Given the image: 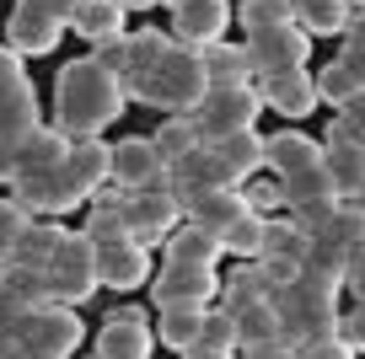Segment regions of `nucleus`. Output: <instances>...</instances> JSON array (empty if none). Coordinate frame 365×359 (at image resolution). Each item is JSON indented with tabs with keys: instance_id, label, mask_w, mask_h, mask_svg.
<instances>
[{
	"instance_id": "nucleus-1",
	"label": "nucleus",
	"mask_w": 365,
	"mask_h": 359,
	"mask_svg": "<svg viewBox=\"0 0 365 359\" xmlns=\"http://www.w3.org/2000/svg\"><path fill=\"white\" fill-rule=\"evenodd\" d=\"M124 102H129L124 80L86 54V59H76V65L59 70L54 129H59V135H70L76 145H81V140H97V135L118 118V113H124Z\"/></svg>"
},
{
	"instance_id": "nucleus-2",
	"label": "nucleus",
	"mask_w": 365,
	"mask_h": 359,
	"mask_svg": "<svg viewBox=\"0 0 365 359\" xmlns=\"http://www.w3.org/2000/svg\"><path fill=\"white\" fill-rule=\"evenodd\" d=\"M129 97L145 102V108H161L172 118H194L199 102L210 97V76H205V54L199 48H182L178 38L167 43V54L145 70L140 80H129Z\"/></svg>"
},
{
	"instance_id": "nucleus-3",
	"label": "nucleus",
	"mask_w": 365,
	"mask_h": 359,
	"mask_svg": "<svg viewBox=\"0 0 365 359\" xmlns=\"http://www.w3.org/2000/svg\"><path fill=\"white\" fill-rule=\"evenodd\" d=\"M274 311H279V327H285L290 348L307 343V338H322V333H339L344 316H339V290L322 279H312V274H301L296 284H285V290L274 295Z\"/></svg>"
},
{
	"instance_id": "nucleus-4",
	"label": "nucleus",
	"mask_w": 365,
	"mask_h": 359,
	"mask_svg": "<svg viewBox=\"0 0 365 359\" xmlns=\"http://www.w3.org/2000/svg\"><path fill=\"white\" fill-rule=\"evenodd\" d=\"M81 0H16L11 22H6V48L16 54H48V48L65 38V27L76 22Z\"/></svg>"
},
{
	"instance_id": "nucleus-5",
	"label": "nucleus",
	"mask_w": 365,
	"mask_h": 359,
	"mask_svg": "<svg viewBox=\"0 0 365 359\" xmlns=\"http://www.w3.org/2000/svg\"><path fill=\"white\" fill-rule=\"evenodd\" d=\"M258 113H263L258 80H252V86H210V97L199 102V113H194V124H199V140H205V145H220L226 135L252 129Z\"/></svg>"
},
{
	"instance_id": "nucleus-6",
	"label": "nucleus",
	"mask_w": 365,
	"mask_h": 359,
	"mask_svg": "<svg viewBox=\"0 0 365 359\" xmlns=\"http://www.w3.org/2000/svg\"><path fill=\"white\" fill-rule=\"evenodd\" d=\"M97 284H103L97 279V241L86 231H70L54 269H48V295H54V306H81V301H91Z\"/></svg>"
},
{
	"instance_id": "nucleus-7",
	"label": "nucleus",
	"mask_w": 365,
	"mask_h": 359,
	"mask_svg": "<svg viewBox=\"0 0 365 359\" xmlns=\"http://www.w3.org/2000/svg\"><path fill=\"white\" fill-rule=\"evenodd\" d=\"M81 338H86V327L70 306H43L22 327V359H70L81 348Z\"/></svg>"
},
{
	"instance_id": "nucleus-8",
	"label": "nucleus",
	"mask_w": 365,
	"mask_h": 359,
	"mask_svg": "<svg viewBox=\"0 0 365 359\" xmlns=\"http://www.w3.org/2000/svg\"><path fill=\"white\" fill-rule=\"evenodd\" d=\"M156 295V311H210L220 295V274L215 269H182V263H167L150 284Z\"/></svg>"
},
{
	"instance_id": "nucleus-9",
	"label": "nucleus",
	"mask_w": 365,
	"mask_h": 359,
	"mask_svg": "<svg viewBox=\"0 0 365 359\" xmlns=\"http://www.w3.org/2000/svg\"><path fill=\"white\" fill-rule=\"evenodd\" d=\"M247 59H252V80L263 76H285V70H307L312 38L301 27H269V33H247Z\"/></svg>"
},
{
	"instance_id": "nucleus-10",
	"label": "nucleus",
	"mask_w": 365,
	"mask_h": 359,
	"mask_svg": "<svg viewBox=\"0 0 365 359\" xmlns=\"http://www.w3.org/2000/svg\"><path fill=\"white\" fill-rule=\"evenodd\" d=\"M220 188H242V177L226 167V161L215 156L210 145H199L188 161H178V167H167V193L178 204L199 199V193H220Z\"/></svg>"
},
{
	"instance_id": "nucleus-11",
	"label": "nucleus",
	"mask_w": 365,
	"mask_h": 359,
	"mask_svg": "<svg viewBox=\"0 0 365 359\" xmlns=\"http://www.w3.org/2000/svg\"><path fill=\"white\" fill-rule=\"evenodd\" d=\"M178 214H182V204L172 199L167 188H156V193H129V209H124V236L135 241V247H156V241H167L172 236V225H178Z\"/></svg>"
},
{
	"instance_id": "nucleus-12",
	"label": "nucleus",
	"mask_w": 365,
	"mask_h": 359,
	"mask_svg": "<svg viewBox=\"0 0 365 359\" xmlns=\"http://www.w3.org/2000/svg\"><path fill=\"white\" fill-rule=\"evenodd\" d=\"M167 11H172V38H178L182 48L220 43V33H226V22H231L226 0H167Z\"/></svg>"
},
{
	"instance_id": "nucleus-13",
	"label": "nucleus",
	"mask_w": 365,
	"mask_h": 359,
	"mask_svg": "<svg viewBox=\"0 0 365 359\" xmlns=\"http://www.w3.org/2000/svg\"><path fill=\"white\" fill-rule=\"evenodd\" d=\"M150 348H156V338H150L145 316H140L135 306H118V311H108V322L97 327L91 354L97 359H150Z\"/></svg>"
},
{
	"instance_id": "nucleus-14",
	"label": "nucleus",
	"mask_w": 365,
	"mask_h": 359,
	"mask_svg": "<svg viewBox=\"0 0 365 359\" xmlns=\"http://www.w3.org/2000/svg\"><path fill=\"white\" fill-rule=\"evenodd\" d=\"M113 182L124 193H156L167 188V167H161L150 140H118L113 145Z\"/></svg>"
},
{
	"instance_id": "nucleus-15",
	"label": "nucleus",
	"mask_w": 365,
	"mask_h": 359,
	"mask_svg": "<svg viewBox=\"0 0 365 359\" xmlns=\"http://www.w3.org/2000/svg\"><path fill=\"white\" fill-rule=\"evenodd\" d=\"M33 129H38V97H33V86L0 97V177H6V182H11V167H16V156H22V145H27Z\"/></svg>"
},
{
	"instance_id": "nucleus-16",
	"label": "nucleus",
	"mask_w": 365,
	"mask_h": 359,
	"mask_svg": "<svg viewBox=\"0 0 365 359\" xmlns=\"http://www.w3.org/2000/svg\"><path fill=\"white\" fill-rule=\"evenodd\" d=\"M242 214H252V204H247V193H242V188L199 193V199H188V204H182V220H188V225H199V231H210L215 241H220V236H226L231 225L242 220Z\"/></svg>"
},
{
	"instance_id": "nucleus-17",
	"label": "nucleus",
	"mask_w": 365,
	"mask_h": 359,
	"mask_svg": "<svg viewBox=\"0 0 365 359\" xmlns=\"http://www.w3.org/2000/svg\"><path fill=\"white\" fill-rule=\"evenodd\" d=\"M226 316H231V327H237V348H242V354H274V348H290L274 301L242 306V311H226Z\"/></svg>"
},
{
	"instance_id": "nucleus-18",
	"label": "nucleus",
	"mask_w": 365,
	"mask_h": 359,
	"mask_svg": "<svg viewBox=\"0 0 365 359\" xmlns=\"http://www.w3.org/2000/svg\"><path fill=\"white\" fill-rule=\"evenodd\" d=\"M258 91H263V108H274V113H285V118H307L312 108H317V76L312 70H285V76H263L258 80Z\"/></svg>"
},
{
	"instance_id": "nucleus-19",
	"label": "nucleus",
	"mask_w": 365,
	"mask_h": 359,
	"mask_svg": "<svg viewBox=\"0 0 365 359\" xmlns=\"http://www.w3.org/2000/svg\"><path fill=\"white\" fill-rule=\"evenodd\" d=\"M97 279L108 290H135L150 279V252L135 241H97Z\"/></svg>"
},
{
	"instance_id": "nucleus-20",
	"label": "nucleus",
	"mask_w": 365,
	"mask_h": 359,
	"mask_svg": "<svg viewBox=\"0 0 365 359\" xmlns=\"http://www.w3.org/2000/svg\"><path fill=\"white\" fill-rule=\"evenodd\" d=\"M322 161H328V150H322L317 140L296 135V129H285V135H269V156H263V167H269L279 182H285V177H296V172L322 167Z\"/></svg>"
},
{
	"instance_id": "nucleus-21",
	"label": "nucleus",
	"mask_w": 365,
	"mask_h": 359,
	"mask_svg": "<svg viewBox=\"0 0 365 359\" xmlns=\"http://www.w3.org/2000/svg\"><path fill=\"white\" fill-rule=\"evenodd\" d=\"M124 22H129V6H124V0H81V6H76V22H70V33L86 38V43L97 48V43H113V38H124Z\"/></svg>"
},
{
	"instance_id": "nucleus-22",
	"label": "nucleus",
	"mask_w": 365,
	"mask_h": 359,
	"mask_svg": "<svg viewBox=\"0 0 365 359\" xmlns=\"http://www.w3.org/2000/svg\"><path fill=\"white\" fill-rule=\"evenodd\" d=\"M70 145H76V140H70V135H59L54 124H38L33 135H27L22 156H16L11 177H38V172H54V167H65Z\"/></svg>"
},
{
	"instance_id": "nucleus-23",
	"label": "nucleus",
	"mask_w": 365,
	"mask_h": 359,
	"mask_svg": "<svg viewBox=\"0 0 365 359\" xmlns=\"http://www.w3.org/2000/svg\"><path fill=\"white\" fill-rule=\"evenodd\" d=\"M322 150H328V177L339 188V199L344 204L365 199V145L360 140H328Z\"/></svg>"
},
{
	"instance_id": "nucleus-24",
	"label": "nucleus",
	"mask_w": 365,
	"mask_h": 359,
	"mask_svg": "<svg viewBox=\"0 0 365 359\" xmlns=\"http://www.w3.org/2000/svg\"><path fill=\"white\" fill-rule=\"evenodd\" d=\"M65 225L59 220H33V231L22 236V247H16V258H11V269H27V274H48L54 269V258H59V247H65Z\"/></svg>"
},
{
	"instance_id": "nucleus-25",
	"label": "nucleus",
	"mask_w": 365,
	"mask_h": 359,
	"mask_svg": "<svg viewBox=\"0 0 365 359\" xmlns=\"http://www.w3.org/2000/svg\"><path fill=\"white\" fill-rule=\"evenodd\" d=\"M349 22H354V6H349V0H296V27L307 38L349 33Z\"/></svg>"
},
{
	"instance_id": "nucleus-26",
	"label": "nucleus",
	"mask_w": 365,
	"mask_h": 359,
	"mask_svg": "<svg viewBox=\"0 0 365 359\" xmlns=\"http://www.w3.org/2000/svg\"><path fill=\"white\" fill-rule=\"evenodd\" d=\"M205 54V76H210V86H252V59H247V48L242 43H210V48H199Z\"/></svg>"
},
{
	"instance_id": "nucleus-27",
	"label": "nucleus",
	"mask_w": 365,
	"mask_h": 359,
	"mask_svg": "<svg viewBox=\"0 0 365 359\" xmlns=\"http://www.w3.org/2000/svg\"><path fill=\"white\" fill-rule=\"evenodd\" d=\"M167 263H182V269H215L220 263V241L199 225H178L167 236Z\"/></svg>"
},
{
	"instance_id": "nucleus-28",
	"label": "nucleus",
	"mask_w": 365,
	"mask_h": 359,
	"mask_svg": "<svg viewBox=\"0 0 365 359\" xmlns=\"http://www.w3.org/2000/svg\"><path fill=\"white\" fill-rule=\"evenodd\" d=\"M220 161H226L231 172H237L242 182L252 177V172H263V156H269V140L258 135V129H242V135H226L220 145H210Z\"/></svg>"
},
{
	"instance_id": "nucleus-29",
	"label": "nucleus",
	"mask_w": 365,
	"mask_h": 359,
	"mask_svg": "<svg viewBox=\"0 0 365 359\" xmlns=\"http://www.w3.org/2000/svg\"><path fill=\"white\" fill-rule=\"evenodd\" d=\"M124 209H129V193L113 188V193H97L86 209V236L91 241H129L124 236Z\"/></svg>"
},
{
	"instance_id": "nucleus-30",
	"label": "nucleus",
	"mask_w": 365,
	"mask_h": 359,
	"mask_svg": "<svg viewBox=\"0 0 365 359\" xmlns=\"http://www.w3.org/2000/svg\"><path fill=\"white\" fill-rule=\"evenodd\" d=\"M33 316V306L11 290V279L0 274V359H22V327Z\"/></svg>"
},
{
	"instance_id": "nucleus-31",
	"label": "nucleus",
	"mask_w": 365,
	"mask_h": 359,
	"mask_svg": "<svg viewBox=\"0 0 365 359\" xmlns=\"http://www.w3.org/2000/svg\"><path fill=\"white\" fill-rule=\"evenodd\" d=\"M150 145H156L161 167H178V161H188L205 140H199V124H194V118H167V124L150 135Z\"/></svg>"
},
{
	"instance_id": "nucleus-32",
	"label": "nucleus",
	"mask_w": 365,
	"mask_h": 359,
	"mask_svg": "<svg viewBox=\"0 0 365 359\" xmlns=\"http://www.w3.org/2000/svg\"><path fill=\"white\" fill-rule=\"evenodd\" d=\"M349 263H354V252L333 247V241H312V247H307V274H312V279H322V284H333V290H344Z\"/></svg>"
},
{
	"instance_id": "nucleus-33",
	"label": "nucleus",
	"mask_w": 365,
	"mask_h": 359,
	"mask_svg": "<svg viewBox=\"0 0 365 359\" xmlns=\"http://www.w3.org/2000/svg\"><path fill=\"white\" fill-rule=\"evenodd\" d=\"M247 33H269V27H296V0H242L237 6Z\"/></svg>"
},
{
	"instance_id": "nucleus-34",
	"label": "nucleus",
	"mask_w": 365,
	"mask_h": 359,
	"mask_svg": "<svg viewBox=\"0 0 365 359\" xmlns=\"http://www.w3.org/2000/svg\"><path fill=\"white\" fill-rule=\"evenodd\" d=\"M317 241H333V247H344V252H360V241H365V204L360 199L339 204L333 220H328V231H322Z\"/></svg>"
},
{
	"instance_id": "nucleus-35",
	"label": "nucleus",
	"mask_w": 365,
	"mask_h": 359,
	"mask_svg": "<svg viewBox=\"0 0 365 359\" xmlns=\"http://www.w3.org/2000/svg\"><path fill=\"white\" fill-rule=\"evenodd\" d=\"M27 231H33V214H27L16 199H0V274L11 269V258H16V247H22Z\"/></svg>"
},
{
	"instance_id": "nucleus-36",
	"label": "nucleus",
	"mask_w": 365,
	"mask_h": 359,
	"mask_svg": "<svg viewBox=\"0 0 365 359\" xmlns=\"http://www.w3.org/2000/svg\"><path fill=\"white\" fill-rule=\"evenodd\" d=\"M263 231H269V220H263V214H242V220L231 225L226 236H220V252L258 263V252H263Z\"/></svg>"
},
{
	"instance_id": "nucleus-37",
	"label": "nucleus",
	"mask_w": 365,
	"mask_h": 359,
	"mask_svg": "<svg viewBox=\"0 0 365 359\" xmlns=\"http://www.w3.org/2000/svg\"><path fill=\"white\" fill-rule=\"evenodd\" d=\"M360 91H365V80H360V76H349V70H344L339 59L317 70V97H322V102H333V108H339V113L349 108V102L360 97Z\"/></svg>"
},
{
	"instance_id": "nucleus-38",
	"label": "nucleus",
	"mask_w": 365,
	"mask_h": 359,
	"mask_svg": "<svg viewBox=\"0 0 365 359\" xmlns=\"http://www.w3.org/2000/svg\"><path fill=\"white\" fill-rule=\"evenodd\" d=\"M205 316H210V311H161V333H156V338L172 348V354H182L188 343H199Z\"/></svg>"
},
{
	"instance_id": "nucleus-39",
	"label": "nucleus",
	"mask_w": 365,
	"mask_h": 359,
	"mask_svg": "<svg viewBox=\"0 0 365 359\" xmlns=\"http://www.w3.org/2000/svg\"><path fill=\"white\" fill-rule=\"evenodd\" d=\"M344 199H312V204H290V225H296L307 241H317L322 231H328V220H333V209H339Z\"/></svg>"
},
{
	"instance_id": "nucleus-40",
	"label": "nucleus",
	"mask_w": 365,
	"mask_h": 359,
	"mask_svg": "<svg viewBox=\"0 0 365 359\" xmlns=\"http://www.w3.org/2000/svg\"><path fill=\"white\" fill-rule=\"evenodd\" d=\"M296 359H354V343L344 333H322V338L296 343Z\"/></svg>"
},
{
	"instance_id": "nucleus-41",
	"label": "nucleus",
	"mask_w": 365,
	"mask_h": 359,
	"mask_svg": "<svg viewBox=\"0 0 365 359\" xmlns=\"http://www.w3.org/2000/svg\"><path fill=\"white\" fill-rule=\"evenodd\" d=\"M328 140H360V145H365V91L328 124Z\"/></svg>"
},
{
	"instance_id": "nucleus-42",
	"label": "nucleus",
	"mask_w": 365,
	"mask_h": 359,
	"mask_svg": "<svg viewBox=\"0 0 365 359\" xmlns=\"http://www.w3.org/2000/svg\"><path fill=\"white\" fill-rule=\"evenodd\" d=\"M27 86H33V80H27V70H22V54L0 43V97H11V91H27Z\"/></svg>"
},
{
	"instance_id": "nucleus-43",
	"label": "nucleus",
	"mask_w": 365,
	"mask_h": 359,
	"mask_svg": "<svg viewBox=\"0 0 365 359\" xmlns=\"http://www.w3.org/2000/svg\"><path fill=\"white\" fill-rule=\"evenodd\" d=\"M91 59L124 80V70H129V33H124V38H113V43H97V48H91Z\"/></svg>"
},
{
	"instance_id": "nucleus-44",
	"label": "nucleus",
	"mask_w": 365,
	"mask_h": 359,
	"mask_svg": "<svg viewBox=\"0 0 365 359\" xmlns=\"http://www.w3.org/2000/svg\"><path fill=\"white\" fill-rule=\"evenodd\" d=\"M339 333H344V338L354 343V354L365 348V301H354V311L344 316V327H339Z\"/></svg>"
},
{
	"instance_id": "nucleus-45",
	"label": "nucleus",
	"mask_w": 365,
	"mask_h": 359,
	"mask_svg": "<svg viewBox=\"0 0 365 359\" xmlns=\"http://www.w3.org/2000/svg\"><path fill=\"white\" fill-rule=\"evenodd\" d=\"M247 204H252V214L279 209V204H285V188H279V182H274V188H247Z\"/></svg>"
},
{
	"instance_id": "nucleus-46",
	"label": "nucleus",
	"mask_w": 365,
	"mask_h": 359,
	"mask_svg": "<svg viewBox=\"0 0 365 359\" xmlns=\"http://www.w3.org/2000/svg\"><path fill=\"white\" fill-rule=\"evenodd\" d=\"M178 359H231V348H226V343H210V338H199V343H188Z\"/></svg>"
},
{
	"instance_id": "nucleus-47",
	"label": "nucleus",
	"mask_w": 365,
	"mask_h": 359,
	"mask_svg": "<svg viewBox=\"0 0 365 359\" xmlns=\"http://www.w3.org/2000/svg\"><path fill=\"white\" fill-rule=\"evenodd\" d=\"M344 290H349L354 301H365V258H354V263H349V279H344Z\"/></svg>"
},
{
	"instance_id": "nucleus-48",
	"label": "nucleus",
	"mask_w": 365,
	"mask_h": 359,
	"mask_svg": "<svg viewBox=\"0 0 365 359\" xmlns=\"http://www.w3.org/2000/svg\"><path fill=\"white\" fill-rule=\"evenodd\" d=\"M344 48H360V54H365V11H354V22H349V38H344Z\"/></svg>"
},
{
	"instance_id": "nucleus-49",
	"label": "nucleus",
	"mask_w": 365,
	"mask_h": 359,
	"mask_svg": "<svg viewBox=\"0 0 365 359\" xmlns=\"http://www.w3.org/2000/svg\"><path fill=\"white\" fill-rule=\"evenodd\" d=\"M242 359H296V348H274V354H242Z\"/></svg>"
},
{
	"instance_id": "nucleus-50",
	"label": "nucleus",
	"mask_w": 365,
	"mask_h": 359,
	"mask_svg": "<svg viewBox=\"0 0 365 359\" xmlns=\"http://www.w3.org/2000/svg\"><path fill=\"white\" fill-rule=\"evenodd\" d=\"M354 258H365V241H360V252H354Z\"/></svg>"
},
{
	"instance_id": "nucleus-51",
	"label": "nucleus",
	"mask_w": 365,
	"mask_h": 359,
	"mask_svg": "<svg viewBox=\"0 0 365 359\" xmlns=\"http://www.w3.org/2000/svg\"><path fill=\"white\" fill-rule=\"evenodd\" d=\"M360 204H365V199H360Z\"/></svg>"
}]
</instances>
